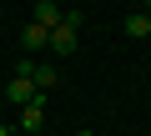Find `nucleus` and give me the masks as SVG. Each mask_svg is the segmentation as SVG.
<instances>
[{
  "mask_svg": "<svg viewBox=\"0 0 151 136\" xmlns=\"http://www.w3.org/2000/svg\"><path fill=\"white\" fill-rule=\"evenodd\" d=\"M50 50L55 55H76V50H81V15H76V10H65V20L50 30Z\"/></svg>",
  "mask_w": 151,
  "mask_h": 136,
  "instance_id": "obj_1",
  "label": "nucleus"
},
{
  "mask_svg": "<svg viewBox=\"0 0 151 136\" xmlns=\"http://www.w3.org/2000/svg\"><path fill=\"white\" fill-rule=\"evenodd\" d=\"M35 96H40V91H35L30 76H10V86H5V101H10V106H30Z\"/></svg>",
  "mask_w": 151,
  "mask_h": 136,
  "instance_id": "obj_2",
  "label": "nucleus"
},
{
  "mask_svg": "<svg viewBox=\"0 0 151 136\" xmlns=\"http://www.w3.org/2000/svg\"><path fill=\"white\" fill-rule=\"evenodd\" d=\"M45 45H50V30H45V25H35V20H30V25H25V30H20V50H25V55H40V50H45Z\"/></svg>",
  "mask_w": 151,
  "mask_h": 136,
  "instance_id": "obj_3",
  "label": "nucleus"
},
{
  "mask_svg": "<svg viewBox=\"0 0 151 136\" xmlns=\"http://www.w3.org/2000/svg\"><path fill=\"white\" fill-rule=\"evenodd\" d=\"M40 121H45V96H35L30 106H20V121H15V131H40Z\"/></svg>",
  "mask_w": 151,
  "mask_h": 136,
  "instance_id": "obj_4",
  "label": "nucleus"
},
{
  "mask_svg": "<svg viewBox=\"0 0 151 136\" xmlns=\"http://www.w3.org/2000/svg\"><path fill=\"white\" fill-rule=\"evenodd\" d=\"M65 20V10L55 5V0H35V25H45V30H55Z\"/></svg>",
  "mask_w": 151,
  "mask_h": 136,
  "instance_id": "obj_5",
  "label": "nucleus"
},
{
  "mask_svg": "<svg viewBox=\"0 0 151 136\" xmlns=\"http://www.w3.org/2000/svg\"><path fill=\"white\" fill-rule=\"evenodd\" d=\"M50 86H60V65H55V60H40V65H35V91L45 96Z\"/></svg>",
  "mask_w": 151,
  "mask_h": 136,
  "instance_id": "obj_6",
  "label": "nucleus"
},
{
  "mask_svg": "<svg viewBox=\"0 0 151 136\" xmlns=\"http://www.w3.org/2000/svg\"><path fill=\"white\" fill-rule=\"evenodd\" d=\"M126 35H131V40H141V35H151V15H146V10H136V15L126 20Z\"/></svg>",
  "mask_w": 151,
  "mask_h": 136,
  "instance_id": "obj_7",
  "label": "nucleus"
},
{
  "mask_svg": "<svg viewBox=\"0 0 151 136\" xmlns=\"http://www.w3.org/2000/svg\"><path fill=\"white\" fill-rule=\"evenodd\" d=\"M0 136H15V126H5V121H0Z\"/></svg>",
  "mask_w": 151,
  "mask_h": 136,
  "instance_id": "obj_8",
  "label": "nucleus"
},
{
  "mask_svg": "<svg viewBox=\"0 0 151 136\" xmlns=\"http://www.w3.org/2000/svg\"><path fill=\"white\" fill-rule=\"evenodd\" d=\"M76 136H96V131H76Z\"/></svg>",
  "mask_w": 151,
  "mask_h": 136,
  "instance_id": "obj_9",
  "label": "nucleus"
},
{
  "mask_svg": "<svg viewBox=\"0 0 151 136\" xmlns=\"http://www.w3.org/2000/svg\"><path fill=\"white\" fill-rule=\"evenodd\" d=\"M146 15H151V0H146Z\"/></svg>",
  "mask_w": 151,
  "mask_h": 136,
  "instance_id": "obj_10",
  "label": "nucleus"
},
{
  "mask_svg": "<svg viewBox=\"0 0 151 136\" xmlns=\"http://www.w3.org/2000/svg\"><path fill=\"white\" fill-rule=\"evenodd\" d=\"M15 136H25V131H15Z\"/></svg>",
  "mask_w": 151,
  "mask_h": 136,
  "instance_id": "obj_11",
  "label": "nucleus"
}]
</instances>
